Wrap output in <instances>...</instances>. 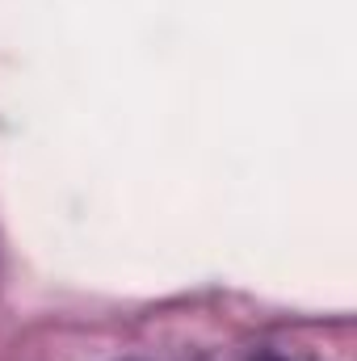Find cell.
<instances>
[{"mask_svg": "<svg viewBox=\"0 0 357 361\" xmlns=\"http://www.w3.org/2000/svg\"><path fill=\"white\" fill-rule=\"evenodd\" d=\"M261 361H277V357H261Z\"/></svg>", "mask_w": 357, "mask_h": 361, "instance_id": "obj_1", "label": "cell"}]
</instances>
